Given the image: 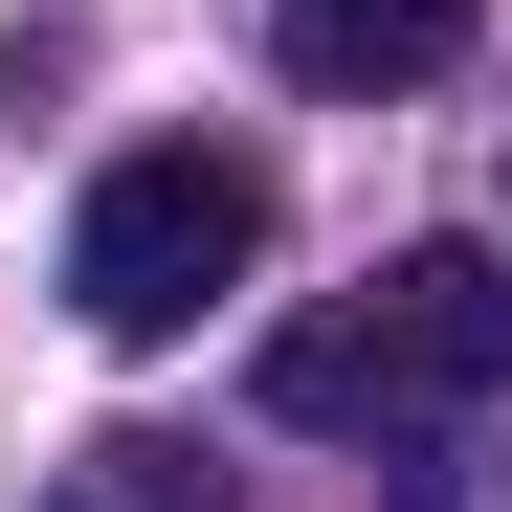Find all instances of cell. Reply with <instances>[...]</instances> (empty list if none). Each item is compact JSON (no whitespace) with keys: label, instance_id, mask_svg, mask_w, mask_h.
I'll list each match as a JSON object with an SVG mask.
<instances>
[{"label":"cell","instance_id":"7a4b0ae2","mask_svg":"<svg viewBox=\"0 0 512 512\" xmlns=\"http://www.w3.org/2000/svg\"><path fill=\"white\" fill-rule=\"evenodd\" d=\"M245 268H268V156H245V134H156V156L90 179V223H67V312H90L112 357L201 334Z\"/></svg>","mask_w":512,"mask_h":512},{"label":"cell","instance_id":"6da1fadb","mask_svg":"<svg viewBox=\"0 0 512 512\" xmlns=\"http://www.w3.org/2000/svg\"><path fill=\"white\" fill-rule=\"evenodd\" d=\"M468 401H512V268L490 245H401V268L357 290V312H312V334H268V423H468Z\"/></svg>","mask_w":512,"mask_h":512},{"label":"cell","instance_id":"3957f363","mask_svg":"<svg viewBox=\"0 0 512 512\" xmlns=\"http://www.w3.org/2000/svg\"><path fill=\"white\" fill-rule=\"evenodd\" d=\"M490 0H268V45H290V90H446Z\"/></svg>","mask_w":512,"mask_h":512},{"label":"cell","instance_id":"277c9868","mask_svg":"<svg viewBox=\"0 0 512 512\" xmlns=\"http://www.w3.org/2000/svg\"><path fill=\"white\" fill-rule=\"evenodd\" d=\"M67 512H112V490H67Z\"/></svg>","mask_w":512,"mask_h":512}]
</instances>
